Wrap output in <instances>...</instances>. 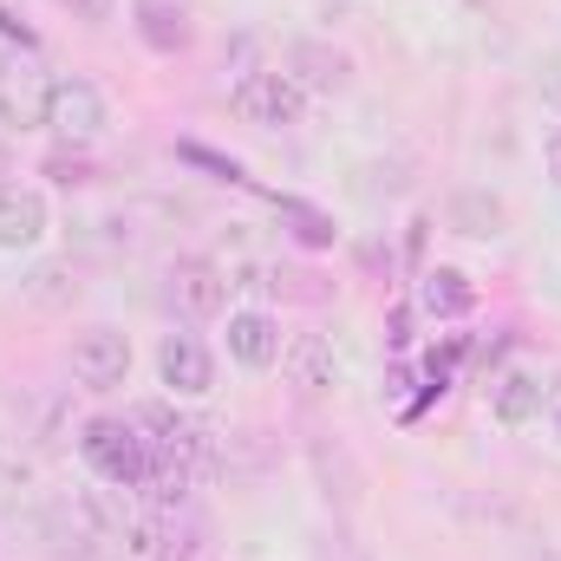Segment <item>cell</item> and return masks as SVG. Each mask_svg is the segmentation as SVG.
I'll return each instance as SVG.
<instances>
[{
  "label": "cell",
  "mask_w": 561,
  "mask_h": 561,
  "mask_svg": "<svg viewBox=\"0 0 561 561\" xmlns=\"http://www.w3.org/2000/svg\"><path fill=\"white\" fill-rule=\"evenodd\" d=\"M131 424L150 437V457H157V463H176V470H183V477H196V483L216 470V431H209L203 419H190V412H176V405L150 399V405L131 412Z\"/></svg>",
  "instance_id": "1"
},
{
  "label": "cell",
  "mask_w": 561,
  "mask_h": 561,
  "mask_svg": "<svg viewBox=\"0 0 561 561\" xmlns=\"http://www.w3.org/2000/svg\"><path fill=\"white\" fill-rule=\"evenodd\" d=\"M79 457L112 490H144V477H150V437L131 419H85L79 424Z\"/></svg>",
  "instance_id": "2"
},
{
  "label": "cell",
  "mask_w": 561,
  "mask_h": 561,
  "mask_svg": "<svg viewBox=\"0 0 561 561\" xmlns=\"http://www.w3.org/2000/svg\"><path fill=\"white\" fill-rule=\"evenodd\" d=\"M229 105H236V118H242V125L287 131V125H300L307 92H300V79H294V72H242V79H236V92H229Z\"/></svg>",
  "instance_id": "3"
},
{
  "label": "cell",
  "mask_w": 561,
  "mask_h": 561,
  "mask_svg": "<svg viewBox=\"0 0 561 561\" xmlns=\"http://www.w3.org/2000/svg\"><path fill=\"white\" fill-rule=\"evenodd\" d=\"M46 105H53V79L33 53H7L0 59V125L13 131H46Z\"/></svg>",
  "instance_id": "4"
},
{
  "label": "cell",
  "mask_w": 561,
  "mask_h": 561,
  "mask_svg": "<svg viewBox=\"0 0 561 561\" xmlns=\"http://www.w3.org/2000/svg\"><path fill=\"white\" fill-rule=\"evenodd\" d=\"M105 92L92 85V79H79V72H66V79H53V105H46V131L59 144H92L105 131Z\"/></svg>",
  "instance_id": "5"
},
{
  "label": "cell",
  "mask_w": 561,
  "mask_h": 561,
  "mask_svg": "<svg viewBox=\"0 0 561 561\" xmlns=\"http://www.w3.org/2000/svg\"><path fill=\"white\" fill-rule=\"evenodd\" d=\"M72 379L85 392H118L131 379V340L118 327H85L72 340Z\"/></svg>",
  "instance_id": "6"
},
{
  "label": "cell",
  "mask_w": 561,
  "mask_h": 561,
  "mask_svg": "<svg viewBox=\"0 0 561 561\" xmlns=\"http://www.w3.org/2000/svg\"><path fill=\"white\" fill-rule=\"evenodd\" d=\"M229 287H236L229 268L209 262V255H176L170 262V307L190 313V320H216L229 307Z\"/></svg>",
  "instance_id": "7"
},
{
  "label": "cell",
  "mask_w": 561,
  "mask_h": 561,
  "mask_svg": "<svg viewBox=\"0 0 561 561\" xmlns=\"http://www.w3.org/2000/svg\"><path fill=\"white\" fill-rule=\"evenodd\" d=\"M46 229H53V203H46V190H33V183H0V249H7V255L39 249Z\"/></svg>",
  "instance_id": "8"
},
{
  "label": "cell",
  "mask_w": 561,
  "mask_h": 561,
  "mask_svg": "<svg viewBox=\"0 0 561 561\" xmlns=\"http://www.w3.org/2000/svg\"><path fill=\"white\" fill-rule=\"evenodd\" d=\"M157 379H163L176 399H203V392L216 386V359H209V346H203L196 333H163V346H157Z\"/></svg>",
  "instance_id": "9"
},
{
  "label": "cell",
  "mask_w": 561,
  "mask_h": 561,
  "mask_svg": "<svg viewBox=\"0 0 561 561\" xmlns=\"http://www.w3.org/2000/svg\"><path fill=\"white\" fill-rule=\"evenodd\" d=\"M229 359L249 366V373L280 366V320L268 313V307H242V313H229Z\"/></svg>",
  "instance_id": "10"
},
{
  "label": "cell",
  "mask_w": 561,
  "mask_h": 561,
  "mask_svg": "<svg viewBox=\"0 0 561 561\" xmlns=\"http://www.w3.org/2000/svg\"><path fill=\"white\" fill-rule=\"evenodd\" d=\"M280 359H287V386H294L300 399H320V392L340 386V359H333V346H327L320 333H294V340L280 346Z\"/></svg>",
  "instance_id": "11"
},
{
  "label": "cell",
  "mask_w": 561,
  "mask_h": 561,
  "mask_svg": "<svg viewBox=\"0 0 561 561\" xmlns=\"http://www.w3.org/2000/svg\"><path fill=\"white\" fill-rule=\"evenodd\" d=\"M138 33L157 53H183L190 46V7L183 0H138Z\"/></svg>",
  "instance_id": "12"
},
{
  "label": "cell",
  "mask_w": 561,
  "mask_h": 561,
  "mask_svg": "<svg viewBox=\"0 0 561 561\" xmlns=\"http://www.w3.org/2000/svg\"><path fill=\"white\" fill-rule=\"evenodd\" d=\"M419 307L437 313V320H463L477 307V287H470V275H457V268H431L419 280Z\"/></svg>",
  "instance_id": "13"
},
{
  "label": "cell",
  "mask_w": 561,
  "mask_h": 561,
  "mask_svg": "<svg viewBox=\"0 0 561 561\" xmlns=\"http://www.w3.org/2000/svg\"><path fill=\"white\" fill-rule=\"evenodd\" d=\"M536 419H542V386L529 373H503L496 379V424L523 431V424H536Z\"/></svg>",
  "instance_id": "14"
},
{
  "label": "cell",
  "mask_w": 561,
  "mask_h": 561,
  "mask_svg": "<svg viewBox=\"0 0 561 561\" xmlns=\"http://www.w3.org/2000/svg\"><path fill=\"white\" fill-rule=\"evenodd\" d=\"M275 209H280V222H294V236H300L307 249H327V242H333V216H320V209H307V203H294V196H280Z\"/></svg>",
  "instance_id": "15"
},
{
  "label": "cell",
  "mask_w": 561,
  "mask_h": 561,
  "mask_svg": "<svg viewBox=\"0 0 561 561\" xmlns=\"http://www.w3.org/2000/svg\"><path fill=\"white\" fill-rule=\"evenodd\" d=\"M26 294H33V300H66V294H79V280L66 287V268H33Z\"/></svg>",
  "instance_id": "16"
},
{
  "label": "cell",
  "mask_w": 561,
  "mask_h": 561,
  "mask_svg": "<svg viewBox=\"0 0 561 561\" xmlns=\"http://www.w3.org/2000/svg\"><path fill=\"white\" fill-rule=\"evenodd\" d=\"M53 7H66V13L85 20V26H105V20L118 13V0H53Z\"/></svg>",
  "instance_id": "17"
},
{
  "label": "cell",
  "mask_w": 561,
  "mask_h": 561,
  "mask_svg": "<svg viewBox=\"0 0 561 561\" xmlns=\"http://www.w3.org/2000/svg\"><path fill=\"white\" fill-rule=\"evenodd\" d=\"M46 170H53V176H59L66 190H72V183H92V163H85V157H72V150H59V157H53Z\"/></svg>",
  "instance_id": "18"
},
{
  "label": "cell",
  "mask_w": 561,
  "mask_h": 561,
  "mask_svg": "<svg viewBox=\"0 0 561 561\" xmlns=\"http://www.w3.org/2000/svg\"><path fill=\"white\" fill-rule=\"evenodd\" d=\"M0 33H7V39H20V53H33V33H26V26L7 13V7H0Z\"/></svg>",
  "instance_id": "19"
},
{
  "label": "cell",
  "mask_w": 561,
  "mask_h": 561,
  "mask_svg": "<svg viewBox=\"0 0 561 561\" xmlns=\"http://www.w3.org/2000/svg\"><path fill=\"white\" fill-rule=\"evenodd\" d=\"M549 170L561 176V131H556V144H549Z\"/></svg>",
  "instance_id": "20"
},
{
  "label": "cell",
  "mask_w": 561,
  "mask_h": 561,
  "mask_svg": "<svg viewBox=\"0 0 561 561\" xmlns=\"http://www.w3.org/2000/svg\"><path fill=\"white\" fill-rule=\"evenodd\" d=\"M0 176H7V150H0Z\"/></svg>",
  "instance_id": "21"
}]
</instances>
